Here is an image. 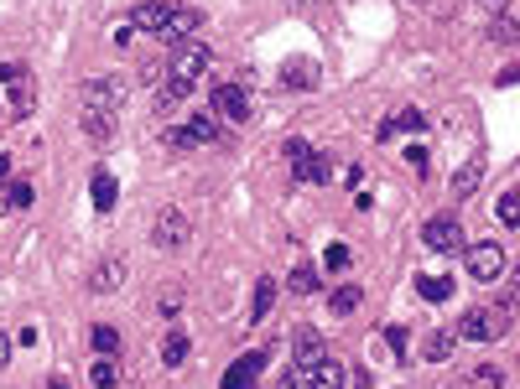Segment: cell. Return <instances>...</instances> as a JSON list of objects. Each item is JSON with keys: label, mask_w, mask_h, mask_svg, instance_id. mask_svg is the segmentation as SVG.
I'll use <instances>...</instances> for the list:
<instances>
[{"label": "cell", "mask_w": 520, "mask_h": 389, "mask_svg": "<svg viewBox=\"0 0 520 389\" xmlns=\"http://www.w3.org/2000/svg\"><path fill=\"white\" fill-rule=\"evenodd\" d=\"M453 348H458V332H448V328L427 332V358H432V364H448V358H453Z\"/></svg>", "instance_id": "obj_21"}, {"label": "cell", "mask_w": 520, "mask_h": 389, "mask_svg": "<svg viewBox=\"0 0 520 389\" xmlns=\"http://www.w3.org/2000/svg\"><path fill=\"white\" fill-rule=\"evenodd\" d=\"M183 99H187V88H183V83H166L162 94H156V109H172V104H183Z\"/></svg>", "instance_id": "obj_34"}, {"label": "cell", "mask_w": 520, "mask_h": 389, "mask_svg": "<svg viewBox=\"0 0 520 389\" xmlns=\"http://www.w3.org/2000/svg\"><path fill=\"white\" fill-rule=\"evenodd\" d=\"M5 171H11V156H0V177H5Z\"/></svg>", "instance_id": "obj_42"}, {"label": "cell", "mask_w": 520, "mask_h": 389, "mask_svg": "<svg viewBox=\"0 0 520 389\" xmlns=\"http://www.w3.org/2000/svg\"><path fill=\"white\" fill-rule=\"evenodd\" d=\"M499 88H510V83H520V62H510V68H505V73H499Z\"/></svg>", "instance_id": "obj_36"}, {"label": "cell", "mask_w": 520, "mask_h": 389, "mask_svg": "<svg viewBox=\"0 0 520 389\" xmlns=\"http://www.w3.org/2000/svg\"><path fill=\"white\" fill-rule=\"evenodd\" d=\"M83 135L109 141V135H115V115H109V109H83Z\"/></svg>", "instance_id": "obj_22"}, {"label": "cell", "mask_w": 520, "mask_h": 389, "mask_svg": "<svg viewBox=\"0 0 520 389\" xmlns=\"http://www.w3.org/2000/svg\"><path fill=\"white\" fill-rule=\"evenodd\" d=\"M505 249L495 245V239H484V245H474L468 249V281H499L505 275Z\"/></svg>", "instance_id": "obj_8"}, {"label": "cell", "mask_w": 520, "mask_h": 389, "mask_svg": "<svg viewBox=\"0 0 520 389\" xmlns=\"http://www.w3.org/2000/svg\"><path fill=\"white\" fill-rule=\"evenodd\" d=\"M125 104V83L120 79H94V83H83V109H120Z\"/></svg>", "instance_id": "obj_13"}, {"label": "cell", "mask_w": 520, "mask_h": 389, "mask_svg": "<svg viewBox=\"0 0 520 389\" xmlns=\"http://www.w3.org/2000/svg\"><path fill=\"white\" fill-rule=\"evenodd\" d=\"M89 343H94V348H99L104 358H109V353L120 348V332L109 328V322H94V332H89Z\"/></svg>", "instance_id": "obj_30"}, {"label": "cell", "mask_w": 520, "mask_h": 389, "mask_svg": "<svg viewBox=\"0 0 520 389\" xmlns=\"http://www.w3.org/2000/svg\"><path fill=\"white\" fill-rule=\"evenodd\" d=\"M510 322H515V301H510V296L495 301V307H474L458 322V343H495V338L510 332Z\"/></svg>", "instance_id": "obj_2"}, {"label": "cell", "mask_w": 520, "mask_h": 389, "mask_svg": "<svg viewBox=\"0 0 520 389\" xmlns=\"http://www.w3.org/2000/svg\"><path fill=\"white\" fill-rule=\"evenodd\" d=\"M489 42H499V47L520 42V21H515V16H495V26H489Z\"/></svg>", "instance_id": "obj_29"}, {"label": "cell", "mask_w": 520, "mask_h": 389, "mask_svg": "<svg viewBox=\"0 0 520 389\" xmlns=\"http://www.w3.org/2000/svg\"><path fill=\"white\" fill-rule=\"evenodd\" d=\"M130 26H141V32H156L162 42H187L193 37V26H198V16L193 11H177V5H166V0H146V5H136L130 11Z\"/></svg>", "instance_id": "obj_1"}, {"label": "cell", "mask_w": 520, "mask_h": 389, "mask_svg": "<svg viewBox=\"0 0 520 389\" xmlns=\"http://www.w3.org/2000/svg\"><path fill=\"white\" fill-rule=\"evenodd\" d=\"M89 198H94V208H99V213H109V208L120 203V182H115L109 171H94V182H89Z\"/></svg>", "instance_id": "obj_17"}, {"label": "cell", "mask_w": 520, "mask_h": 389, "mask_svg": "<svg viewBox=\"0 0 520 389\" xmlns=\"http://www.w3.org/2000/svg\"><path fill=\"white\" fill-rule=\"evenodd\" d=\"M510 301H520V260L510 265Z\"/></svg>", "instance_id": "obj_39"}, {"label": "cell", "mask_w": 520, "mask_h": 389, "mask_svg": "<svg viewBox=\"0 0 520 389\" xmlns=\"http://www.w3.org/2000/svg\"><path fill=\"white\" fill-rule=\"evenodd\" d=\"M478 182H484V162H468V166H458L453 171V182H448V198H458V203H463V198H474L478 192Z\"/></svg>", "instance_id": "obj_15"}, {"label": "cell", "mask_w": 520, "mask_h": 389, "mask_svg": "<svg viewBox=\"0 0 520 389\" xmlns=\"http://www.w3.org/2000/svg\"><path fill=\"white\" fill-rule=\"evenodd\" d=\"M89 384L94 389H120V364H109V358L89 364Z\"/></svg>", "instance_id": "obj_24"}, {"label": "cell", "mask_w": 520, "mask_h": 389, "mask_svg": "<svg viewBox=\"0 0 520 389\" xmlns=\"http://www.w3.org/2000/svg\"><path fill=\"white\" fill-rule=\"evenodd\" d=\"M458 239H463V228H458V218H427V228H421V245L432 249V255H453Z\"/></svg>", "instance_id": "obj_11"}, {"label": "cell", "mask_w": 520, "mask_h": 389, "mask_svg": "<svg viewBox=\"0 0 520 389\" xmlns=\"http://www.w3.org/2000/svg\"><path fill=\"white\" fill-rule=\"evenodd\" d=\"M349 245H328V255H323V270H333V275H338V270H349Z\"/></svg>", "instance_id": "obj_32"}, {"label": "cell", "mask_w": 520, "mask_h": 389, "mask_svg": "<svg viewBox=\"0 0 520 389\" xmlns=\"http://www.w3.org/2000/svg\"><path fill=\"white\" fill-rule=\"evenodd\" d=\"M0 88H5V115L11 120H26L37 109V79L26 62H0Z\"/></svg>", "instance_id": "obj_3"}, {"label": "cell", "mask_w": 520, "mask_h": 389, "mask_svg": "<svg viewBox=\"0 0 520 389\" xmlns=\"http://www.w3.org/2000/svg\"><path fill=\"white\" fill-rule=\"evenodd\" d=\"M208 68V47L198 37H187L172 47V62H166V83H183V88H193L198 83V73Z\"/></svg>", "instance_id": "obj_4"}, {"label": "cell", "mask_w": 520, "mask_h": 389, "mask_svg": "<svg viewBox=\"0 0 520 389\" xmlns=\"http://www.w3.org/2000/svg\"><path fill=\"white\" fill-rule=\"evenodd\" d=\"M359 301H364V291H359V286H338V291H328V307L338 311V317H344V311H354Z\"/></svg>", "instance_id": "obj_28"}, {"label": "cell", "mask_w": 520, "mask_h": 389, "mask_svg": "<svg viewBox=\"0 0 520 389\" xmlns=\"http://www.w3.org/2000/svg\"><path fill=\"white\" fill-rule=\"evenodd\" d=\"M297 374H302V389H344V364H333V358L312 364V369H297Z\"/></svg>", "instance_id": "obj_14"}, {"label": "cell", "mask_w": 520, "mask_h": 389, "mask_svg": "<svg viewBox=\"0 0 520 389\" xmlns=\"http://www.w3.org/2000/svg\"><path fill=\"white\" fill-rule=\"evenodd\" d=\"M495 213H499V224L520 228V187H515V192H505V198H499V208H495Z\"/></svg>", "instance_id": "obj_31"}, {"label": "cell", "mask_w": 520, "mask_h": 389, "mask_svg": "<svg viewBox=\"0 0 520 389\" xmlns=\"http://www.w3.org/2000/svg\"><path fill=\"white\" fill-rule=\"evenodd\" d=\"M213 115H224L229 125H245V120H250V94H245V83H213Z\"/></svg>", "instance_id": "obj_9"}, {"label": "cell", "mask_w": 520, "mask_h": 389, "mask_svg": "<svg viewBox=\"0 0 520 389\" xmlns=\"http://www.w3.org/2000/svg\"><path fill=\"white\" fill-rule=\"evenodd\" d=\"M287 291H291V296H317V291H323V275H317V265H307V260H302V265L287 275Z\"/></svg>", "instance_id": "obj_18"}, {"label": "cell", "mask_w": 520, "mask_h": 389, "mask_svg": "<svg viewBox=\"0 0 520 389\" xmlns=\"http://www.w3.org/2000/svg\"><path fill=\"white\" fill-rule=\"evenodd\" d=\"M0 369H11V332H0Z\"/></svg>", "instance_id": "obj_38"}, {"label": "cell", "mask_w": 520, "mask_h": 389, "mask_svg": "<svg viewBox=\"0 0 520 389\" xmlns=\"http://www.w3.org/2000/svg\"><path fill=\"white\" fill-rule=\"evenodd\" d=\"M385 343H391L395 358H406V328H385Z\"/></svg>", "instance_id": "obj_35"}, {"label": "cell", "mask_w": 520, "mask_h": 389, "mask_svg": "<svg viewBox=\"0 0 520 389\" xmlns=\"http://www.w3.org/2000/svg\"><path fill=\"white\" fill-rule=\"evenodd\" d=\"M499 384H505V374H499V369H489V364H484V369H474V374H468V379H458L453 389H499Z\"/></svg>", "instance_id": "obj_27"}, {"label": "cell", "mask_w": 520, "mask_h": 389, "mask_svg": "<svg viewBox=\"0 0 520 389\" xmlns=\"http://www.w3.org/2000/svg\"><path fill=\"white\" fill-rule=\"evenodd\" d=\"M120 281H125V260H115V255H109V260H99V265H94V275H89V286L99 291V296H115V291H120Z\"/></svg>", "instance_id": "obj_16"}, {"label": "cell", "mask_w": 520, "mask_h": 389, "mask_svg": "<svg viewBox=\"0 0 520 389\" xmlns=\"http://www.w3.org/2000/svg\"><path fill=\"white\" fill-rule=\"evenodd\" d=\"M416 291H421V301H448V296H453V281H448V275H421Z\"/></svg>", "instance_id": "obj_25"}, {"label": "cell", "mask_w": 520, "mask_h": 389, "mask_svg": "<svg viewBox=\"0 0 520 389\" xmlns=\"http://www.w3.org/2000/svg\"><path fill=\"white\" fill-rule=\"evenodd\" d=\"M5 203H11V208H32V182H11V187H5Z\"/></svg>", "instance_id": "obj_33"}, {"label": "cell", "mask_w": 520, "mask_h": 389, "mask_svg": "<svg viewBox=\"0 0 520 389\" xmlns=\"http://www.w3.org/2000/svg\"><path fill=\"white\" fill-rule=\"evenodd\" d=\"M187 234H193V224H187L183 208H162V213H156V224H151V239H156V249H183Z\"/></svg>", "instance_id": "obj_7"}, {"label": "cell", "mask_w": 520, "mask_h": 389, "mask_svg": "<svg viewBox=\"0 0 520 389\" xmlns=\"http://www.w3.org/2000/svg\"><path fill=\"white\" fill-rule=\"evenodd\" d=\"M276 389H302V374L291 369V374H287V379H281V384H276Z\"/></svg>", "instance_id": "obj_40"}, {"label": "cell", "mask_w": 520, "mask_h": 389, "mask_svg": "<svg viewBox=\"0 0 520 389\" xmlns=\"http://www.w3.org/2000/svg\"><path fill=\"white\" fill-rule=\"evenodd\" d=\"M47 389H73V384H68V379H52V384H47Z\"/></svg>", "instance_id": "obj_41"}, {"label": "cell", "mask_w": 520, "mask_h": 389, "mask_svg": "<svg viewBox=\"0 0 520 389\" xmlns=\"http://www.w3.org/2000/svg\"><path fill=\"white\" fill-rule=\"evenodd\" d=\"M266 358H270L266 348H260V353H240V358L224 369L219 384H224V389H255V379H260V369H266Z\"/></svg>", "instance_id": "obj_10"}, {"label": "cell", "mask_w": 520, "mask_h": 389, "mask_svg": "<svg viewBox=\"0 0 520 389\" xmlns=\"http://www.w3.org/2000/svg\"><path fill=\"white\" fill-rule=\"evenodd\" d=\"M401 130L421 135V130H427V115H421V109H401L395 120H385V125H380V141H391V135H401Z\"/></svg>", "instance_id": "obj_19"}, {"label": "cell", "mask_w": 520, "mask_h": 389, "mask_svg": "<svg viewBox=\"0 0 520 389\" xmlns=\"http://www.w3.org/2000/svg\"><path fill=\"white\" fill-rule=\"evenodd\" d=\"M0 120H5V109H0Z\"/></svg>", "instance_id": "obj_44"}, {"label": "cell", "mask_w": 520, "mask_h": 389, "mask_svg": "<svg viewBox=\"0 0 520 389\" xmlns=\"http://www.w3.org/2000/svg\"><path fill=\"white\" fill-rule=\"evenodd\" d=\"M281 83H287V88H317V62L291 58L287 68H281Z\"/></svg>", "instance_id": "obj_20"}, {"label": "cell", "mask_w": 520, "mask_h": 389, "mask_svg": "<svg viewBox=\"0 0 520 389\" xmlns=\"http://www.w3.org/2000/svg\"><path fill=\"white\" fill-rule=\"evenodd\" d=\"M406 162H411L416 171H421V166H427V145H411V151H406Z\"/></svg>", "instance_id": "obj_37"}, {"label": "cell", "mask_w": 520, "mask_h": 389, "mask_svg": "<svg viewBox=\"0 0 520 389\" xmlns=\"http://www.w3.org/2000/svg\"><path fill=\"white\" fill-rule=\"evenodd\" d=\"M208 141H219V120H213V115H193L187 125H172V130H166V145H172V151H193V145H208Z\"/></svg>", "instance_id": "obj_6"}, {"label": "cell", "mask_w": 520, "mask_h": 389, "mask_svg": "<svg viewBox=\"0 0 520 389\" xmlns=\"http://www.w3.org/2000/svg\"><path fill=\"white\" fill-rule=\"evenodd\" d=\"M270 301H276V281H270V275H260V286H255V296H250V317L260 322V317L270 311Z\"/></svg>", "instance_id": "obj_26"}, {"label": "cell", "mask_w": 520, "mask_h": 389, "mask_svg": "<svg viewBox=\"0 0 520 389\" xmlns=\"http://www.w3.org/2000/svg\"><path fill=\"white\" fill-rule=\"evenodd\" d=\"M291 358H297V369H312V364H323V358H328V343H323V332H317V328H297V332H291Z\"/></svg>", "instance_id": "obj_12"}, {"label": "cell", "mask_w": 520, "mask_h": 389, "mask_svg": "<svg viewBox=\"0 0 520 389\" xmlns=\"http://www.w3.org/2000/svg\"><path fill=\"white\" fill-rule=\"evenodd\" d=\"M187 353H193V343H187V332H166V343H162V364L166 369H177Z\"/></svg>", "instance_id": "obj_23"}, {"label": "cell", "mask_w": 520, "mask_h": 389, "mask_svg": "<svg viewBox=\"0 0 520 389\" xmlns=\"http://www.w3.org/2000/svg\"><path fill=\"white\" fill-rule=\"evenodd\" d=\"M484 5H499V0H484Z\"/></svg>", "instance_id": "obj_43"}, {"label": "cell", "mask_w": 520, "mask_h": 389, "mask_svg": "<svg viewBox=\"0 0 520 389\" xmlns=\"http://www.w3.org/2000/svg\"><path fill=\"white\" fill-rule=\"evenodd\" d=\"M287 156H291V177H297V182H328L333 177L328 156L312 151V145H302V141H287Z\"/></svg>", "instance_id": "obj_5"}]
</instances>
